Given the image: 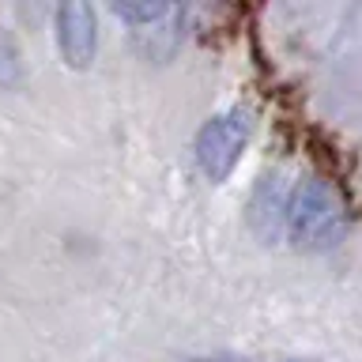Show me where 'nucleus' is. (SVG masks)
I'll use <instances>...</instances> for the list:
<instances>
[{"mask_svg": "<svg viewBox=\"0 0 362 362\" xmlns=\"http://www.w3.org/2000/svg\"><path fill=\"white\" fill-rule=\"evenodd\" d=\"M291 208V200H283L279 197V185H276V177H264L260 181V189H257V197H253V204H249V226L260 234V238H276V215L279 211H287Z\"/></svg>", "mask_w": 362, "mask_h": 362, "instance_id": "4", "label": "nucleus"}, {"mask_svg": "<svg viewBox=\"0 0 362 362\" xmlns=\"http://www.w3.org/2000/svg\"><path fill=\"white\" fill-rule=\"evenodd\" d=\"M113 16H121L124 23H155L170 16V4H113Z\"/></svg>", "mask_w": 362, "mask_h": 362, "instance_id": "5", "label": "nucleus"}, {"mask_svg": "<svg viewBox=\"0 0 362 362\" xmlns=\"http://www.w3.org/2000/svg\"><path fill=\"white\" fill-rule=\"evenodd\" d=\"M245 144H249V113L245 110H226V113H215L211 121H204L197 132V163L204 170V177L226 181L234 174Z\"/></svg>", "mask_w": 362, "mask_h": 362, "instance_id": "2", "label": "nucleus"}, {"mask_svg": "<svg viewBox=\"0 0 362 362\" xmlns=\"http://www.w3.org/2000/svg\"><path fill=\"white\" fill-rule=\"evenodd\" d=\"M57 45L68 68H87L95 61V45H98V23L95 8L83 0H68L57 11Z\"/></svg>", "mask_w": 362, "mask_h": 362, "instance_id": "3", "label": "nucleus"}, {"mask_svg": "<svg viewBox=\"0 0 362 362\" xmlns=\"http://www.w3.org/2000/svg\"><path fill=\"white\" fill-rule=\"evenodd\" d=\"M287 230L298 249L325 253L344 242L347 234V204L328 181H302L287 208Z\"/></svg>", "mask_w": 362, "mask_h": 362, "instance_id": "1", "label": "nucleus"}]
</instances>
